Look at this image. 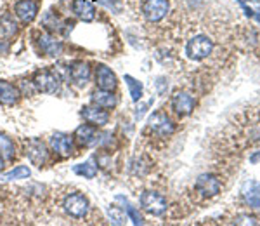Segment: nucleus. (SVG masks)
Returning a JSON list of instances; mask_svg holds the SVG:
<instances>
[{"label": "nucleus", "mask_w": 260, "mask_h": 226, "mask_svg": "<svg viewBox=\"0 0 260 226\" xmlns=\"http://www.w3.org/2000/svg\"><path fill=\"white\" fill-rule=\"evenodd\" d=\"M37 42H39V47H40V51H42L44 54L54 56V58H56V56H61L63 54L61 40H58L54 35H51V33H47V32L40 33Z\"/></svg>", "instance_id": "13"}, {"label": "nucleus", "mask_w": 260, "mask_h": 226, "mask_svg": "<svg viewBox=\"0 0 260 226\" xmlns=\"http://www.w3.org/2000/svg\"><path fill=\"white\" fill-rule=\"evenodd\" d=\"M108 216H109V219H111L115 224H123L127 221L125 214H123L122 210H120L118 207H115V205L109 207V209H108Z\"/></svg>", "instance_id": "26"}, {"label": "nucleus", "mask_w": 260, "mask_h": 226, "mask_svg": "<svg viewBox=\"0 0 260 226\" xmlns=\"http://www.w3.org/2000/svg\"><path fill=\"white\" fill-rule=\"evenodd\" d=\"M194 190L203 197H215L220 191V179L213 174H201L196 179Z\"/></svg>", "instance_id": "7"}, {"label": "nucleus", "mask_w": 260, "mask_h": 226, "mask_svg": "<svg viewBox=\"0 0 260 226\" xmlns=\"http://www.w3.org/2000/svg\"><path fill=\"white\" fill-rule=\"evenodd\" d=\"M75 174L78 176H84L87 179H94L97 176V165L94 164V160H87L84 164H78L73 167Z\"/></svg>", "instance_id": "22"}, {"label": "nucleus", "mask_w": 260, "mask_h": 226, "mask_svg": "<svg viewBox=\"0 0 260 226\" xmlns=\"http://www.w3.org/2000/svg\"><path fill=\"white\" fill-rule=\"evenodd\" d=\"M82 117L87 124L94 127H104L109 122V113L104 110V108L99 106H84L82 108Z\"/></svg>", "instance_id": "9"}, {"label": "nucleus", "mask_w": 260, "mask_h": 226, "mask_svg": "<svg viewBox=\"0 0 260 226\" xmlns=\"http://www.w3.org/2000/svg\"><path fill=\"white\" fill-rule=\"evenodd\" d=\"M26 155H28L30 162H32L33 165H39V167L49 160L47 146H45L42 141H39V139L28 141V145H26Z\"/></svg>", "instance_id": "10"}, {"label": "nucleus", "mask_w": 260, "mask_h": 226, "mask_svg": "<svg viewBox=\"0 0 260 226\" xmlns=\"http://www.w3.org/2000/svg\"><path fill=\"white\" fill-rule=\"evenodd\" d=\"M170 11V4L168 0H146L142 4V14L148 21L158 23L161 21Z\"/></svg>", "instance_id": "5"}, {"label": "nucleus", "mask_w": 260, "mask_h": 226, "mask_svg": "<svg viewBox=\"0 0 260 226\" xmlns=\"http://www.w3.org/2000/svg\"><path fill=\"white\" fill-rule=\"evenodd\" d=\"M141 207L144 212L151 214V216H161L167 210L168 203L163 195L156 193L153 190H148L141 195Z\"/></svg>", "instance_id": "3"}, {"label": "nucleus", "mask_w": 260, "mask_h": 226, "mask_svg": "<svg viewBox=\"0 0 260 226\" xmlns=\"http://www.w3.org/2000/svg\"><path fill=\"white\" fill-rule=\"evenodd\" d=\"M236 223L238 224H257V219L251 216H238L236 217Z\"/></svg>", "instance_id": "28"}, {"label": "nucleus", "mask_w": 260, "mask_h": 226, "mask_svg": "<svg viewBox=\"0 0 260 226\" xmlns=\"http://www.w3.org/2000/svg\"><path fill=\"white\" fill-rule=\"evenodd\" d=\"M6 51H7V45L0 42V54H4V52H6Z\"/></svg>", "instance_id": "32"}, {"label": "nucleus", "mask_w": 260, "mask_h": 226, "mask_svg": "<svg viewBox=\"0 0 260 226\" xmlns=\"http://www.w3.org/2000/svg\"><path fill=\"white\" fill-rule=\"evenodd\" d=\"M18 33V23L11 14H4L0 18V35L6 37V39H11Z\"/></svg>", "instance_id": "21"}, {"label": "nucleus", "mask_w": 260, "mask_h": 226, "mask_svg": "<svg viewBox=\"0 0 260 226\" xmlns=\"http://www.w3.org/2000/svg\"><path fill=\"white\" fill-rule=\"evenodd\" d=\"M61 77L56 70H42L35 75L33 78V85H35L37 90L40 92H47V94H54L61 89Z\"/></svg>", "instance_id": "2"}, {"label": "nucleus", "mask_w": 260, "mask_h": 226, "mask_svg": "<svg viewBox=\"0 0 260 226\" xmlns=\"http://www.w3.org/2000/svg\"><path fill=\"white\" fill-rule=\"evenodd\" d=\"M258 160H260V152H258V153H255V155H251V157H250V162H251V164H257Z\"/></svg>", "instance_id": "31"}, {"label": "nucleus", "mask_w": 260, "mask_h": 226, "mask_svg": "<svg viewBox=\"0 0 260 226\" xmlns=\"http://www.w3.org/2000/svg\"><path fill=\"white\" fill-rule=\"evenodd\" d=\"M20 89L16 85L9 84L6 80H0V103L2 104H7V106H13L20 101Z\"/></svg>", "instance_id": "17"}, {"label": "nucleus", "mask_w": 260, "mask_h": 226, "mask_svg": "<svg viewBox=\"0 0 260 226\" xmlns=\"http://www.w3.org/2000/svg\"><path fill=\"white\" fill-rule=\"evenodd\" d=\"M125 82H127V85H129L132 101H134V103H139L142 97V84L139 80H135L134 77H130V75H125Z\"/></svg>", "instance_id": "24"}, {"label": "nucleus", "mask_w": 260, "mask_h": 226, "mask_svg": "<svg viewBox=\"0 0 260 226\" xmlns=\"http://www.w3.org/2000/svg\"><path fill=\"white\" fill-rule=\"evenodd\" d=\"M63 207H65L66 214H70L71 217H75V219H82V217H85L87 214H89L90 203H89V200H87L85 195L73 193V195H70V197H66Z\"/></svg>", "instance_id": "4"}, {"label": "nucleus", "mask_w": 260, "mask_h": 226, "mask_svg": "<svg viewBox=\"0 0 260 226\" xmlns=\"http://www.w3.org/2000/svg\"><path fill=\"white\" fill-rule=\"evenodd\" d=\"M73 136H68L63 133L54 134L51 139H49V145H51V150L59 157H71L75 152V145H73Z\"/></svg>", "instance_id": "6"}, {"label": "nucleus", "mask_w": 260, "mask_h": 226, "mask_svg": "<svg viewBox=\"0 0 260 226\" xmlns=\"http://www.w3.org/2000/svg\"><path fill=\"white\" fill-rule=\"evenodd\" d=\"M73 13L84 23H90L96 18V9L89 0H73Z\"/></svg>", "instance_id": "19"}, {"label": "nucleus", "mask_w": 260, "mask_h": 226, "mask_svg": "<svg viewBox=\"0 0 260 226\" xmlns=\"http://www.w3.org/2000/svg\"><path fill=\"white\" fill-rule=\"evenodd\" d=\"M73 139L80 146H92V145H96V143L101 141V136L97 134V131L94 126H90V124H84V126L77 127V131H75V134H73Z\"/></svg>", "instance_id": "12"}, {"label": "nucleus", "mask_w": 260, "mask_h": 226, "mask_svg": "<svg viewBox=\"0 0 260 226\" xmlns=\"http://www.w3.org/2000/svg\"><path fill=\"white\" fill-rule=\"evenodd\" d=\"M127 214H129V217L132 219V223H134V224H142V223H144V219H142V216L139 214V210L135 209V207H132L130 203H127Z\"/></svg>", "instance_id": "27"}, {"label": "nucleus", "mask_w": 260, "mask_h": 226, "mask_svg": "<svg viewBox=\"0 0 260 226\" xmlns=\"http://www.w3.org/2000/svg\"><path fill=\"white\" fill-rule=\"evenodd\" d=\"M70 78L75 82L77 85H85L87 80L90 78V66L87 65L84 61H78V63H73L70 66V71H68Z\"/></svg>", "instance_id": "18"}, {"label": "nucleus", "mask_w": 260, "mask_h": 226, "mask_svg": "<svg viewBox=\"0 0 260 226\" xmlns=\"http://www.w3.org/2000/svg\"><path fill=\"white\" fill-rule=\"evenodd\" d=\"M243 198L246 202V205H250L251 209L260 210V183L257 181H246L243 186Z\"/></svg>", "instance_id": "16"}, {"label": "nucleus", "mask_w": 260, "mask_h": 226, "mask_svg": "<svg viewBox=\"0 0 260 226\" xmlns=\"http://www.w3.org/2000/svg\"><path fill=\"white\" fill-rule=\"evenodd\" d=\"M151 103H153V99L149 101V103H146V104H139L137 110H135V119H141V117L146 113V110L149 108V104H151Z\"/></svg>", "instance_id": "30"}, {"label": "nucleus", "mask_w": 260, "mask_h": 226, "mask_svg": "<svg viewBox=\"0 0 260 226\" xmlns=\"http://www.w3.org/2000/svg\"><path fill=\"white\" fill-rule=\"evenodd\" d=\"M2 169H4V157L0 155V171H2Z\"/></svg>", "instance_id": "33"}, {"label": "nucleus", "mask_w": 260, "mask_h": 226, "mask_svg": "<svg viewBox=\"0 0 260 226\" xmlns=\"http://www.w3.org/2000/svg\"><path fill=\"white\" fill-rule=\"evenodd\" d=\"M14 153H16V146H14V141L6 134H0V155L4 157V160H11L14 158Z\"/></svg>", "instance_id": "23"}, {"label": "nucleus", "mask_w": 260, "mask_h": 226, "mask_svg": "<svg viewBox=\"0 0 260 226\" xmlns=\"http://www.w3.org/2000/svg\"><path fill=\"white\" fill-rule=\"evenodd\" d=\"M149 129L153 131V133H156L158 136H163V138H167V136L173 134V131H175V127H173L172 120L168 119L167 113L163 111H156L153 113L151 117H149Z\"/></svg>", "instance_id": "8"}, {"label": "nucleus", "mask_w": 260, "mask_h": 226, "mask_svg": "<svg viewBox=\"0 0 260 226\" xmlns=\"http://www.w3.org/2000/svg\"><path fill=\"white\" fill-rule=\"evenodd\" d=\"M156 89H158V94H165V92H167V89H168L167 80H165V78H158Z\"/></svg>", "instance_id": "29"}, {"label": "nucleus", "mask_w": 260, "mask_h": 226, "mask_svg": "<svg viewBox=\"0 0 260 226\" xmlns=\"http://www.w3.org/2000/svg\"><path fill=\"white\" fill-rule=\"evenodd\" d=\"M96 84L99 89L104 90H113L118 85V80H116V75L111 68H108L106 65H97L96 68Z\"/></svg>", "instance_id": "14"}, {"label": "nucleus", "mask_w": 260, "mask_h": 226, "mask_svg": "<svg viewBox=\"0 0 260 226\" xmlns=\"http://www.w3.org/2000/svg\"><path fill=\"white\" fill-rule=\"evenodd\" d=\"M213 51V42L205 35H196L187 42L186 54L193 61H201V59L208 58Z\"/></svg>", "instance_id": "1"}, {"label": "nucleus", "mask_w": 260, "mask_h": 226, "mask_svg": "<svg viewBox=\"0 0 260 226\" xmlns=\"http://www.w3.org/2000/svg\"><path fill=\"white\" fill-rule=\"evenodd\" d=\"M30 174H32V171H30L26 165H18V167L11 169L9 172H6V176L4 178L13 181V179H26L30 178Z\"/></svg>", "instance_id": "25"}, {"label": "nucleus", "mask_w": 260, "mask_h": 226, "mask_svg": "<svg viewBox=\"0 0 260 226\" xmlns=\"http://www.w3.org/2000/svg\"><path fill=\"white\" fill-rule=\"evenodd\" d=\"M92 103L99 108H104V110H109L116 104V97L113 96L111 90H104V89H97L92 92Z\"/></svg>", "instance_id": "20"}, {"label": "nucleus", "mask_w": 260, "mask_h": 226, "mask_svg": "<svg viewBox=\"0 0 260 226\" xmlns=\"http://www.w3.org/2000/svg\"><path fill=\"white\" fill-rule=\"evenodd\" d=\"M172 108L179 117H187L194 110V97L189 92H177L172 97Z\"/></svg>", "instance_id": "11"}, {"label": "nucleus", "mask_w": 260, "mask_h": 226, "mask_svg": "<svg viewBox=\"0 0 260 226\" xmlns=\"http://www.w3.org/2000/svg\"><path fill=\"white\" fill-rule=\"evenodd\" d=\"M14 13H16V16L20 18L21 23L28 25V23H32L37 18V14H39V6H37V2H33V0H20V2L14 6Z\"/></svg>", "instance_id": "15"}]
</instances>
